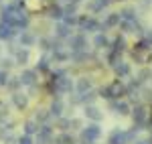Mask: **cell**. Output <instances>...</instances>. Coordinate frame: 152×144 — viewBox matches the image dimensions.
<instances>
[{
    "label": "cell",
    "instance_id": "cell-1",
    "mask_svg": "<svg viewBox=\"0 0 152 144\" xmlns=\"http://www.w3.org/2000/svg\"><path fill=\"white\" fill-rule=\"evenodd\" d=\"M99 138H102V128H99V124L89 122L85 128H81V134H79L81 144H95Z\"/></svg>",
    "mask_w": 152,
    "mask_h": 144
},
{
    "label": "cell",
    "instance_id": "cell-2",
    "mask_svg": "<svg viewBox=\"0 0 152 144\" xmlns=\"http://www.w3.org/2000/svg\"><path fill=\"white\" fill-rule=\"evenodd\" d=\"M99 96L105 97V99H120L122 96H126V85L122 83L120 79L118 81H114V83H110V85H104L102 89H99Z\"/></svg>",
    "mask_w": 152,
    "mask_h": 144
},
{
    "label": "cell",
    "instance_id": "cell-3",
    "mask_svg": "<svg viewBox=\"0 0 152 144\" xmlns=\"http://www.w3.org/2000/svg\"><path fill=\"white\" fill-rule=\"evenodd\" d=\"M77 26H79V31H81L83 35H85V33H105L102 23H99L97 18H94V16H87V14L79 16Z\"/></svg>",
    "mask_w": 152,
    "mask_h": 144
},
{
    "label": "cell",
    "instance_id": "cell-4",
    "mask_svg": "<svg viewBox=\"0 0 152 144\" xmlns=\"http://www.w3.org/2000/svg\"><path fill=\"white\" fill-rule=\"evenodd\" d=\"M67 45H69L71 53H83V51H87V39L83 33H77L67 39Z\"/></svg>",
    "mask_w": 152,
    "mask_h": 144
},
{
    "label": "cell",
    "instance_id": "cell-5",
    "mask_svg": "<svg viewBox=\"0 0 152 144\" xmlns=\"http://www.w3.org/2000/svg\"><path fill=\"white\" fill-rule=\"evenodd\" d=\"M132 118H134V126H138L142 130L146 126V122H148V108L138 104L136 108H132Z\"/></svg>",
    "mask_w": 152,
    "mask_h": 144
},
{
    "label": "cell",
    "instance_id": "cell-6",
    "mask_svg": "<svg viewBox=\"0 0 152 144\" xmlns=\"http://www.w3.org/2000/svg\"><path fill=\"white\" fill-rule=\"evenodd\" d=\"M83 118L89 122H95V124H99V122L104 120V112L97 108V106H83Z\"/></svg>",
    "mask_w": 152,
    "mask_h": 144
},
{
    "label": "cell",
    "instance_id": "cell-7",
    "mask_svg": "<svg viewBox=\"0 0 152 144\" xmlns=\"http://www.w3.org/2000/svg\"><path fill=\"white\" fill-rule=\"evenodd\" d=\"M94 89V77L91 75H81L79 79H75V91L77 94H87Z\"/></svg>",
    "mask_w": 152,
    "mask_h": 144
},
{
    "label": "cell",
    "instance_id": "cell-8",
    "mask_svg": "<svg viewBox=\"0 0 152 144\" xmlns=\"http://www.w3.org/2000/svg\"><path fill=\"white\" fill-rule=\"evenodd\" d=\"M37 144H51L53 142V128L49 124H43L37 132V138H35Z\"/></svg>",
    "mask_w": 152,
    "mask_h": 144
},
{
    "label": "cell",
    "instance_id": "cell-9",
    "mask_svg": "<svg viewBox=\"0 0 152 144\" xmlns=\"http://www.w3.org/2000/svg\"><path fill=\"white\" fill-rule=\"evenodd\" d=\"M20 83L24 87H31V85H37V79H39V71L37 69H23L20 75H18Z\"/></svg>",
    "mask_w": 152,
    "mask_h": 144
},
{
    "label": "cell",
    "instance_id": "cell-10",
    "mask_svg": "<svg viewBox=\"0 0 152 144\" xmlns=\"http://www.w3.org/2000/svg\"><path fill=\"white\" fill-rule=\"evenodd\" d=\"M37 43H39V39H37L35 33H31V31H23V33H18V47L31 49V47H35Z\"/></svg>",
    "mask_w": 152,
    "mask_h": 144
},
{
    "label": "cell",
    "instance_id": "cell-11",
    "mask_svg": "<svg viewBox=\"0 0 152 144\" xmlns=\"http://www.w3.org/2000/svg\"><path fill=\"white\" fill-rule=\"evenodd\" d=\"M110 110H114V112L120 114V116L132 114V106H130L126 99H112V102H110Z\"/></svg>",
    "mask_w": 152,
    "mask_h": 144
},
{
    "label": "cell",
    "instance_id": "cell-12",
    "mask_svg": "<svg viewBox=\"0 0 152 144\" xmlns=\"http://www.w3.org/2000/svg\"><path fill=\"white\" fill-rule=\"evenodd\" d=\"M107 144H132L128 130H114L107 136Z\"/></svg>",
    "mask_w": 152,
    "mask_h": 144
},
{
    "label": "cell",
    "instance_id": "cell-13",
    "mask_svg": "<svg viewBox=\"0 0 152 144\" xmlns=\"http://www.w3.org/2000/svg\"><path fill=\"white\" fill-rule=\"evenodd\" d=\"M28 94H23V91H14V94H10V102L14 104V108L16 110H26L28 108Z\"/></svg>",
    "mask_w": 152,
    "mask_h": 144
},
{
    "label": "cell",
    "instance_id": "cell-14",
    "mask_svg": "<svg viewBox=\"0 0 152 144\" xmlns=\"http://www.w3.org/2000/svg\"><path fill=\"white\" fill-rule=\"evenodd\" d=\"M112 69H114V73H116L118 79H126V77L132 75V65H130L128 61H118Z\"/></svg>",
    "mask_w": 152,
    "mask_h": 144
},
{
    "label": "cell",
    "instance_id": "cell-15",
    "mask_svg": "<svg viewBox=\"0 0 152 144\" xmlns=\"http://www.w3.org/2000/svg\"><path fill=\"white\" fill-rule=\"evenodd\" d=\"M110 4H112V0H87L85 8H87V12H89V14H97V12L105 10Z\"/></svg>",
    "mask_w": 152,
    "mask_h": 144
},
{
    "label": "cell",
    "instance_id": "cell-16",
    "mask_svg": "<svg viewBox=\"0 0 152 144\" xmlns=\"http://www.w3.org/2000/svg\"><path fill=\"white\" fill-rule=\"evenodd\" d=\"M69 37H71V26H69V24H65L63 20H59V23L55 24V39H59V41L65 39V41H67Z\"/></svg>",
    "mask_w": 152,
    "mask_h": 144
},
{
    "label": "cell",
    "instance_id": "cell-17",
    "mask_svg": "<svg viewBox=\"0 0 152 144\" xmlns=\"http://www.w3.org/2000/svg\"><path fill=\"white\" fill-rule=\"evenodd\" d=\"M120 23H122V18H120V12H107L105 14V20L102 23V26L105 29H116V26H120Z\"/></svg>",
    "mask_w": 152,
    "mask_h": 144
},
{
    "label": "cell",
    "instance_id": "cell-18",
    "mask_svg": "<svg viewBox=\"0 0 152 144\" xmlns=\"http://www.w3.org/2000/svg\"><path fill=\"white\" fill-rule=\"evenodd\" d=\"M51 53H53V59H55V63H67V61L71 59V51L63 49V45H59L57 49H53Z\"/></svg>",
    "mask_w": 152,
    "mask_h": 144
},
{
    "label": "cell",
    "instance_id": "cell-19",
    "mask_svg": "<svg viewBox=\"0 0 152 144\" xmlns=\"http://www.w3.org/2000/svg\"><path fill=\"white\" fill-rule=\"evenodd\" d=\"M110 45H112V41L107 39V35H105V33H95V37H94V47L97 49V51L110 49Z\"/></svg>",
    "mask_w": 152,
    "mask_h": 144
},
{
    "label": "cell",
    "instance_id": "cell-20",
    "mask_svg": "<svg viewBox=\"0 0 152 144\" xmlns=\"http://www.w3.org/2000/svg\"><path fill=\"white\" fill-rule=\"evenodd\" d=\"M49 112H51V116H55V118H63V112H65V104L55 97L53 102H51V106H49Z\"/></svg>",
    "mask_w": 152,
    "mask_h": 144
},
{
    "label": "cell",
    "instance_id": "cell-21",
    "mask_svg": "<svg viewBox=\"0 0 152 144\" xmlns=\"http://www.w3.org/2000/svg\"><path fill=\"white\" fill-rule=\"evenodd\" d=\"M28 59H31V51H28V49L20 47L16 53H14V63H16V65H20V67H24V65L28 63Z\"/></svg>",
    "mask_w": 152,
    "mask_h": 144
},
{
    "label": "cell",
    "instance_id": "cell-22",
    "mask_svg": "<svg viewBox=\"0 0 152 144\" xmlns=\"http://www.w3.org/2000/svg\"><path fill=\"white\" fill-rule=\"evenodd\" d=\"M51 118H53V116H51L49 108H39V110L35 112V118H33V120H35L39 126H43V124H47Z\"/></svg>",
    "mask_w": 152,
    "mask_h": 144
},
{
    "label": "cell",
    "instance_id": "cell-23",
    "mask_svg": "<svg viewBox=\"0 0 152 144\" xmlns=\"http://www.w3.org/2000/svg\"><path fill=\"white\" fill-rule=\"evenodd\" d=\"M120 18L122 20H138V8L136 6H126L120 10Z\"/></svg>",
    "mask_w": 152,
    "mask_h": 144
},
{
    "label": "cell",
    "instance_id": "cell-24",
    "mask_svg": "<svg viewBox=\"0 0 152 144\" xmlns=\"http://www.w3.org/2000/svg\"><path fill=\"white\" fill-rule=\"evenodd\" d=\"M110 51L112 53H116V55H122L124 51H126V41H124V37H118L112 41V45H110Z\"/></svg>",
    "mask_w": 152,
    "mask_h": 144
},
{
    "label": "cell",
    "instance_id": "cell-25",
    "mask_svg": "<svg viewBox=\"0 0 152 144\" xmlns=\"http://www.w3.org/2000/svg\"><path fill=\"white\" fill-rule=\"evenodd\" d=\"M49 18H51V20H63V16H65V12H63V8H61V6H57V4H53V6H49Z\"/></svg>",
    "mask_w": 152,
    "mask_h": 144
},
{
    "label": "cell",
    "instance_id": "cell-26",
    "mask_svg": "<svg viewBox=\"0 0 152 144\" xmlns=\"http://www.w3.org/2000/svg\"><path fill=\"white\" fill-rule=\"evenodd\" d=\"M55 144H75V138L71 136V132H61L55 136Z\"/></svg>",
    "mask_w": 152,
    "mask_h": 144
},
{
    "label": "cell",
    "instance_id": "cell-27",
    "mask_svg": "<svg viewBox=\"0 0 152 144\" xmlns=\"http://www.w3.org/2000/svg\"><path fill=\"white\" fill-rule=\"evenodd\" d=\"M23 128H24V134L33 136V134H37V132H39V128H41V126H39V124H37L35 120H26V122L23 124Z\"/></svg>",
    "mask_w": 152,
    "mask_h": 144
},
{
    "label": "cell",
    "instance_id": "cell-28",
    "mask_svg": "<svg viewBox=\"0 0 152 144\" xmlns=\"http://www.w3.org/2000/svg\"><path fill=\"white\" fill-rule=\"evenodd\" d=\"M20 87H23V83H20V79H18V77H10V79H8L6 89H8L10 94H14V91H20Z\"/></svg>",
    "mask_w": 152,
    "mask_h": 144
},
{
    "label": "cell",
    "instance_id": "cell-29",
    "mask_svg": "<svg viewBox=\"0 0 152 144\" xmlns=\"http://www.w3.org/2000/svg\"><path fill=\"white\" fill-rule=\"evenodd\" d=\"M53 43H55V39H49V37H41L39 39V47L43 51H53Z\"/></svg>",
    "mask_w": 152,
    "mask_h": 144
},
{
    "label": "cell",
    "instance_id": "cell-30",
    "mask_svg": "<svg viewBox=\"0 0 152 144\" xmlns=\"http://www.w3.org/2000/svg\"><path fill=\"white\" fill-rule=\"evenodd\" d=\"M57 128L61 132H69L71 130V118H57Z\"/></svg>",
    "mask_w": 152,
    "mask_h": 144
},
{
    "label": "cell",
    "instance_id": "cell-31",
    "mask_svg": "<svg viewBox=\"0 0 152 144\" xmlns=\"http://www.w3.org/2000/svg\"><path fill=\"white\" fill-rule=\"evenodd\" d=\"M49 63H51V59H49L47 55H43V57H41V59L37 61V71H49Z\"/></svg>",
    "mask_w": 152,
    "mask_h": 144
},
{
    "label": "cell",
    "instance_id": "cell-32",
    "mask_svg": "<svg viewBox=\"0 0 152 144\" xmlns=\"http://www.w3.org/2000/svg\"><path fill=\"white\" fill-rule=\"evenodd\" d=\"M14 65H16L14 59H0V69H4V71H10Z\"/></svg>",
    "mask_w": 152,
    "mask_h": 144
},
{
    "label": "cell",
    "instance_id": "cell-33",
    "mask_svg": "<svg viewBox=\"0 0 152 144\" xmlns=\"http://www.w3.org/2000/svg\"><path fill=\"white\" fill-rule=\"evenodd\" d=\"M8 79H10V73L0 69V87H6L8 85Z\"/></svg>",
    "mask_w": 152,
    "mask_h": 144
},
{
    "label": "cell",
    "instance_id": "cell-34",
    "mask_svg": "<svg viewBox=\"0 0 152 144\" xmlns=\"http://www.w3.org/2000/svg\"><path fill=\"white\" fill-rule=\"evenodd\" d=\"M8 116H10V112H8V108H6V106H0V124H6V120H8Z\"/></svg>",
    "mask_w": 152,
    "mask_h": 144
},
{
    "label": "cell",
    "instance_id": "cell-35",
    "mask_svg": "<svg viewBox=\"0 0 152 144\" xmlns=\"http://www.w3.org/2000/svg\"><path fill=\"white\" fill-rule=\"evenodd\" d=\"M2 142L4 144H18V138L14 136V134H10V132H6V136L2 138Z\"/></svg>",
    "mask_w": 152,
    "mask_h": 144
},
{
    "label": "cell",
    "instance_id": "cell-36",
    "mask_svg": "<svg viewBox=\"0 0 152 144\" xmlns=\"http://www.w3.org/2000/svg\"><path fill=\"white\" fill-rule=\"evenodd\" d=\"M18 144H37V142H35V138H33V136L23 134V136H18Z\"/></svg>",
    "mask_w": 152,
    "mask_h": 144
},
{
    "label": "cell",
    "instance_id": "cell-37",
    "mask_svg": "<svg viewBox=\"0 0 152 144\" xmlns=\"http://www.w3.org/2000/svg\"><path fill=\"white\" fill-rule=\"evenodd\" d=\"M140 96H144V99L152 102V89H150V87H142V89H140Z\"/></svg>",
    "mask_w": 152,
    "mask_h": 144
},
{
    "label": "cell",
    "instance_id": "cell-38",
    "mask_svg": "<svg viewBox=\"0 0 152 144\" xmlns=\"http://www.w3.org/2000/svg\"><path fill=\"white\" fill-rule=\"evenodd\" d=\"M142 39H144V41H146V43L152 47V29H144V35H142Z\"/></svg>",
    "mask_w": 152,
    "mask_h": 144
},
{
    "label": "cell",
    "instance_id": "cell-39",
    "mask_svg": "<svg viewBox=\"0 0 152 144\" xmlns=\"http://www.w3.org/2000/svg\"><path fill=\"white\" fill-rule=\"evenodd\" d=\"M81 120L79 118H71V130H81Z\"/></svg>",
    "mask_w": 152,
    "mask_h": 144
},
{
    "label": "cell",
    "instance_id": "cell-40",
    "mask_svg": "<svg viewBox=\"0 0 152 144\" xmlns=\"http://www.w3.org/2000/svg\"><path fill=\"white\" fill-rule=\"evenodd\" d=\"M134 144H152V136H148V138H138Z\"/></svg>",
    "mask_w": 152,
    "mask_h": 144
},
{
    "label": "cell",
    "instance_id": "cell-41",
    "mask_svg": "<svg viewBox=\"0 0 152 144\" xmlns=\"http://www.w3.org/2000/svg\"><path fill=\"white\" fill-rule=\"evenodd\" d=\"M148 6H150V0H140V8L142 10H146Z\"/></svg>",
    "mask_w": 152,
    "mask_h": 144
},
{
    "label": "cell",
    "instance_id": "cell-42",
    "mask_svg": "<svg viewBox=\"0 0 152 144\" xmlns=\"http://www.w3.org/2000/svg\"><path fill=\"white\" fill-rule=\"evenodd\" d=\"M63 2H73V0H63Z\"/></svg>",
    "mask_w": 152,
    "mask_h": 144
},
{
    "label": "cell",
    "instance_id": "cell-43",
    "mask_svg": "<svg viewBox=\"0 0 152 144\" xmlns=\"http://www.w3.org/2000/svg\"><path fill=\"white\" fill-rule=\"evenodd\" d=\"M0 53H2V47H0Z\"/></svg>",
    "mask_w": 152,
    "mask_h": 144
},
{
    "label": "cell",
    "instance_id": "cell-44",
    "mask_svg": "<svg viewBox=\"0 0 152 144\" xmlns=\"http://www.w3.org/2000/svg\"><path fill=\"white\" fill-rule=\"evenodd\" d=\"M0 106H2V102H0Z\"/></svg>",
    "mask_w": 152,
    "mask_h": 144
},
{
    "label": "cell",
    "instance_id": "cell-45",
    "mask_svg": "<svg viewBox=\"0 0 152 144\" xmlns=\"http://www.w3.org/2000/svg\"><path fill=\"white\" fill-rule=\"evenodd\" d=\"M0 2H2V0H0Z\"/></svg>",
    "mask_w": 152,
    "mask_h": 144
}]
</instances>
